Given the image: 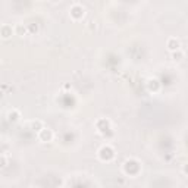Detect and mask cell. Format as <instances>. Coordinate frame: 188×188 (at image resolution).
<instances>
[{
	"mask_svg": "<svg viewBox=\"0 0 188 188\" xmlns=\"http://www.w3.org/2000/svg\"><path fill=\"white\" fill-rule=\"evenodd\" d=\"M52 138H53V132H52V130H49V128H43V130L38 131V140H40V141L47 143V141H50Z\"/></svg>",
	"mask_w": 188,
	"mask_h": 188,
	"instance_id": "cell-1",
	"label": "cell"
},
{
	"mask_svg": "<svg viewBox=\"0 0 188 188\" xmlns=\"http://www.w3.org/2000/svg\"><path fill=\"white\" fill-rule=\"evenodd\" d=\"M43 128H44V126H43V122L41 121H32L31 122V130H34V131L38 132V131L43 130Z\"/></svg>",
	"mask_w": 188,
	"mask_h": 188,
	"instance_id": "cell-5",
	"label": "cell"
},
{
	"mask_svg": "<svg viewBox=\"0 0 188 188\" xmlns=\"http://www.w3.org/2000/svg\"><path fill=\"white\" fill-rule=\"evenodd\" d=\"M179 47H181V43H179L178 38H169V40H168V49H169L170 52H175V50L178 52Z\"/></svg>",
	"mask_w": 188,
	"mask_h": 188,
	"instance_id": "cell-2",
	"label": "cell"
},
{
	"mask_svg": "<svg viewBox=\"0 0 188 188\" xmlns=\"http://www.w3.org/2000/svg\"><path fill=\"white\" fill-rule=\"evenodd\" d=\"M25 31H27V28L22 27V25H16V27H15V32H16L18 36H24Z\"/></svg>",
	"mask_w": 188,
	"mask_h": 188,
	"instance_id": "cell-6",
	"label": "cell"
},
{
	"mask_svg": "<svg viewBox=\"0 0 188 188\" xmlns=\"http://www.w3.org/2000/svg\"><path fill=\"white\" fill-rule=\"evenodd\" d=\"M6 163H8V160H6V157L3 156V154H2V156H0V169H2V168H5Z\"/></svg>",
	"mask_w": 188,
	"mask_h": 188,
	"instance_id": "cell-7",
	"label": "cell"
},
{
	"mask_svg": "<svg viewBox=\"0 0 188 188\" xmlns=\"http://www.w3.org/2000/svg\"><path fill=\"white\" fill-rule=\"evenodd\" d=\"M12 32H14L12 27H8V25H5V27H2V30H0V36L3 37V38H9V37L12 36Z\"/></svg>",
	"mask_w": 188,
	"mask_h": 188,
	"instance_id": "cell-3",
	"label": "cell"
},
{
	"mask_svg": "<svg viewBox=\"0 0 188 188\" xmlns=\"http://www.w3.org/2000/svg\"><path fill=\"white\" fill-rule=\"evenodd\" d=\"M19 118H21V115H19V112L18 110H10L9 113H8V119H9L10 122H16V121H19Z\"/></svg>",
	"mask_w": 188,
	"mask_h": 188,
	"instance_id": "cell-4",
	"label": "cell"
},
{
	"mask_svg": "<svg viewBox=\"0 0 188 188\" xmlns=\"http://www.w3.org/2000/svg\"><path fill=\"white\" fill-rule=\"evenodd\" d=\"M174 58H175V60H181V59H182V53H181V52L178 50V54L175 53V54H174Z\"/></svg>",
	"mask_w": 188,
	"mask_h": 188,
	"instance_id": "cell-8",
	"label": "cell"
}]
</instances>
